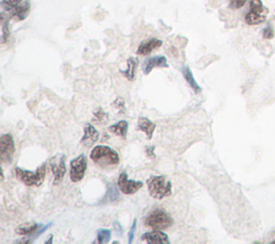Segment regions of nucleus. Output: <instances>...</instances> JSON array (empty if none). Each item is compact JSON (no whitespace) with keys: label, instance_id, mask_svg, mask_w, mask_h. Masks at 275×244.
Returning a JSON list of instances; mask_svg holds the SVG:
<instances>
[{"label":"nucleus","instance_id":"nucleus-1","mask_svg":"<svg viewBox=\"0 0 275 244\" xmlns=\"http://www.w3.org/2000/svg\"><path fill=\"white\" fill-rule=\"evenodd\" d=\"M90 158L101 168L114 167L120 162L119 153L106 145L95 146L90 153Z\"/></svg>","mask_w":275,"mask_h":244},{"label":"nucleus","instance_id":"nucleus-2","mask_svg":"<svg viewBox=\"0 0 275 244\" xmlns=\"http://www.w3.org/2000/svg\"><path fill=\"white\" fill-rule=\"evenodd\" d=\"M150 195L155 199H164L172 194V183L168 181L165 176H151L147 180Z\"/></svg>","mask_w":275,"mask_h":244},{"label":"nucleus","instance_id":"nucleus-3","mask_svg":"<svg viewBox=\"0 0 275 244\" xmlns=\"http://www.w3.org/2000/svg\"><path fill=\"white\" fill-rule=\"evenodd\" d=\"M45 170H47V165L45 164L40 166L35 172L23 170L21 168L17 167L15 168V174H17V177L19 181H22L27 186H40L44 181Z\"/></svg>","mask_w":275,"mask_h":244},{"label":"nucleus","instance_id":"nucleus-4","mask_svg":"<svg viewBox=\"0 0 275 244\" xmlns=\"http://www.w3.org/2000/svg\"><path fill=\"white\" fill-rule=\"evenodd\" d=\"M172 224L173 218L164 210H155L144 220V225L153 230H165Z\"/></svg>","mask_w":275,"mask_h":244},{"label":"nucleus","instance_id":"nucleus-5","mask_svg":"<svg viewBox=\"0 0 275 244\" xmlns=\"http://www.w3.org/2000/svg\"><path fill=\"white\" fill-rule=\"evenodd\" d=\"M268 9L263 6L261 0H251V9L245 15L247 25H259L266 22Z\"/></svg>","mask_w":275,"mask_h":244},{"label":"nucleus","instance_id":"nucleus-6","mask_svg":"<svg viewBox=\"0 0 275 244\" xmlns=\"http://www.w3.org/2000/svg\"><path fill=\"white\" fill-rule=\"evenodd\" d=\"M87 169V158L84 154H81L70 162V179L72 182H80L85 175Z\"/></svg>","mask_w":275,"mask_h":244},{"label":"nucleus","instance_id":"nucleus-7","mask_svg":"<svg viewBox=\"0 0 275 244\" xmlns=\"http://www.w3.org/2000/svg\"><path fill=\"white\" fill-rule=\"evenodd\" d=\"M117 184H119V189L120 190V192L125 195H134L143 187V182L129 180L126 172L120 174Z\"/></svg>","mask_w":275,"mask_h":244},{"label":"nucleus","instance_id":"nucleus-8","mask_svg":"<svg viewBox=\"0 0 275 244\" xmlns=\"http://www.w3.org/2000/svg\"><path fill=\"white\" fill-rule=\"evenodd\" d=\"M15 152L12 135H3L0 139V158L3 162H11Z\"/></svg>","mask_w":275,"mask_h":244},{"label":"nucleus","instance_id":"nucleus-9","mask_svg":"<svg viewBox=\"0 0 275 244\" xmlns=\"http://www.w3.org/2000/svg\"><path fill=\"white\" fill-rule=\"evenodd\" d=\"M50 166L55 179L54 183L57 184V183H59L64 179L66 170H67V168H66V156L60 154L54 156L53 158L50 160Z\"/></svg>","mask_w":275,"mask_h":244},{"label":"nucleus","instance_id":"nucleus-10","mask_svg":"<svg viewBox=\"0 0 275 244\" xmlns=\"http://www.w3.org/2000/svg\"><path fill=\"white\" fill-rule=\"evenodd\" d=\"M168 60L165 56H154V57L147 58L144 60L143 65H142V70H143L144 74L151 73V71L154 68H168Z\"/></svg>","mask_w":275,"mask_h":244},{"label":"nucleus","instance_id":"nucleus-11","mask_svg":"<svg viewBox=\"0 0 275 244\" xmlns=\"http://www.w3.org/2000/svg\"><path fill=\"white\" fill-rule=\"evenodd\" d=\"M142 241H146L149 244H169V237L162 230H154L146 232L141 237Z\"/></svg>","mask_w":275,"mask_h":244},{"label":"nucleus","instance_id":"nucleus-12","mask_svg":"<svg viewBox=\"0 0 275 244\" xmlns=\"http://www.w3.org/2000/svg\"><path fill=\"white\" fill-rule=\"evenodd\" d=\"M29 11H30V2L28 1V0H26V1H23L22 3H19L17 7L10 10L8 14H9L10 18L19 22V21H24V19L27 17Z\"/></svg>","mask_w":275,"mask_h":244},{"label":"nucleus","instance_id":"nucleus-13","mask_svg":"<svg viewBox=\"0 0 275 244\" xmlns=\"http://www.w3.org/2000/svg\"><path fill=\"white\" fill-rule=\"evenodd\" d=\"M99 140V133L95 127L87 123L84 127V136L83 138L81 139V143L84 144L85 146H93L97 141Z\"/></svg>","mask_w":275,"mask_h":244},{"label":"nucleus","instance_id":"nucleus-14","mask_svg":"<svg viewBox=\"0 0 275 244\" xmlns=\"http://www.w3.org/2000/svg\"><path fill=\"white\" fill-rule=\"evenodd\" d=\"M120 199L119 189H117L116 185L113 183H109L106 185V192L103 196V199H101L98 205H106V203H117Z\"/></svg>","mask_w":275,"mask_h":244},{"label":"nucleus","instance_id":"nucleus-15","mask_svg":"<svg viewBox=\"0 0 275 244\" xmlns=\"http://www.w3.org/2000/svg\"><path fill=\"white\" fill-rule=\"evenodd\" d=\"M162 45V41L159 39H150L146 40V41L141 42L139 48L137 50V54L138 55H149L151 54L153 51L159 49Z\"/></svg>","mask_w":275,"mask_h":244},{"label":"nucleus","instance_id":"nucleus-16","mask_svg":"<svg viewBox=\"0 0 275 244\" xmlns=\"http://www.w3.org/2000/svg\"><path fill=\"white\" fill-rule=\"evenodd\" d=\"M138 130L143 131V133L147 136V139L151 140L153 138V134H154L156 125L153 123L152 121L146 118H140L139 122H138Z\"/></svg>","mask_w":275,"mask_h":244},{"label":"nucleus","instance_id":"nucleus-17","mask_svg":"<svg viewBox=\"0 0 275 244\" xmlns=\"http://www.w3.org/2000/svg\"><path fill=\"white\" fill-rule=\"evenodd\" d=\"M182 73H183V77L185 78L186 82L189 84V86L192 88V90L195 91L196 94H199L200 91H201V87L199 86V84L197 83V81L195 80V78H193L192 72H191V70L189 69V67H187V66H185V67H183Z\"/></svg>","mask_w":275,"mask_h":244},{"label":"nucleus","instance_id":"nucleus-18","mask_svg":"<svg viewBox=\"0 0 275 244\" xmlns=\"http://www.w3.org/2000/svg\"><path fill=\"white\" fill-rule=\"evenodd\" d=\"M109 131L116 136L126 138L127 131H128V123L126 121H120L119 123L112 125L109 127Z\"/></svg>","mask_w":275,"mask_h":244},{"label":"nucleus","instance_id":"nucleus-19","mask_svg":"<svg viewBox=\"0 0 275 244\" xmlns=\"http://www.w3.org/2000/svg\"><path fill=\"white\" fill-rule=\"evenodd\" d=\"M138 63H139V62H138V59H136L134 57H130L128 59V62H127V64H128V67H127V69L126 70H120V72L123 73L129 81L135 80L136 69H137Z\"/></svg>","mask_w":275,"mask_h":244},{"label":"nucleus","instance_id":"nucleus-20","mask_svg":"<svg viewBox=\"0 0 275 244\" xmlns=\"http://www.w3.org/2000/svg\"><path fill=\"white\" fill-rule=\"evenodd\" d=\"M39 227L40 225L39 224H32V225L29 226H25V227H19L17 229V235H21V236H29L32 235V233H34L37 230H39Z\"/></svg>","mask_w":275,"mask_h":244},{"label":"nucleus","instance_id":"nucleus-21","mask_svg":"<svg viewBox=\"0 0 275 244\" xmlns=\"http://www.w3.org/2000/svg\"><path fill=\"white\" fill-rule=\"evenodd\" d=\"M112 236V232L109 229H98L97 231V243L103 244L109 243Z\"/></svg>","mask_w":275,"mask_h":244},{"label":"nucleus","instance_id":"nucleus-22","mask_svg":"<svg viewBox=\"0 0 275 244\" xmlns=\"http://www.w3.org/2000/svg\"><path fill=\"white\" fill-rule=\"evenodd\" d=\"M23 0H1V7L4 11L9 12L10 10L17 7L19 3H22Z\"/></svg>","mask_w":275,"mask_h":244},{"label":"nucleus","instance_id":"nucleus-23","mask_svg":"<svg viewBox=\"0 0 275 244\" xmlns=\"http://www.w3.org/2000/svg\"><path fill=\"white\" fill-rule=\"evenodd\" d=\"M247 0H230L229 2V8L232 10H239L245 6Z\"/></svg>","mask_w":275,"mask_h":244},{"label":"nucleus","instance_id":"nucleus-24","mask_svg":"<svg viewBox=\"0 0 275 244\" xmlns=\"http://www.w3.org/2000/svg\"><path fill=\"white\" fill-rule=\"evenodd\" d=\"M137 230V220H134V223H132L131 228L129 230V235H128V243L131 244L134 242V239H135V233Z\"/></svg>","mask_w":275,"mask_h":244},{"label":"nucleus","instance_id":"nucleus-25","mask_svg":"<svg viewBox=\"0 0 275 244\" xmlns=\"http://www.w3.org/2000/svg\"><path fill=\"white\" fill-rule=\"evenodd\" d=\"M262 35H263L264 39H272L273 38L274 33H273L272 27L270 26V25L262 30Z\"/></svg>","mask_w":275,"mask_h":244},{"label":"nucleus","instance_id":"nucleus-26","mask_svg":"<svg viewBox=\"0 0 275 244\" xmlns=\"http://www.w3.org/2000/svg\"><path fill=\"white\" fill-rule=\"evenodd\" d=\"M113 227H114V230L119 233V235H123V227H121V225L120 224L117 222V221H115L114 223H113Z\"/></svg>","mask_w":275,"mask_h":244},{"label":"nucleus","instance_id":"nucleus-27","mask_svg":"<svg viewBox=\"0 0 275 244\" xmlns=\"http://www.w3.org/2000/svg\"><path fill=\"white\" fill-rule=\"evenodd\" d=\"M154 151H155V147L154 146H149V147H146V155L149 156V157H155V154H154Z\"/></svg>","mask_w":275,"mask_h":244},{"label":"nucleus","instance_id":"nucleus-28","mask_svg":"<svg viewBox=\"0 0 275 244\" xmlns=\"http://www.w3.org/2000/svg\"><path fill=\"white\" fill-rule=\"evenodd\" d=\"M51 243H53V236H50L49 240L45 241V244H51Z\"/></svg>","mask_w":275,"mask_h":244},{"label":"nucleus","instance_id":"nucleus-29","mask_svg":"<svg viewBox=\"0 0 275 244\" xmlns=\"http://www.w3.org/2000/svg\"><path fill=\"white\" fill-rule=\"evenodd\" d=\"M272 243H273V244H275V240H274V241H273V242H272Z\"/></svg>","mask_w":275,"mask_h":244}]
</instances>
